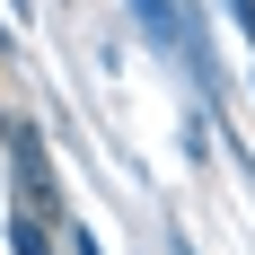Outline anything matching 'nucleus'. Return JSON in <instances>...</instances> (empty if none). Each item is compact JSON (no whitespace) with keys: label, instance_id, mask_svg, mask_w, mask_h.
<instances>
[{"label":"nucleus","instance_id":"nucleus-1","mask_svg":"<svg viewBox=\"0 0 255 255\" xmlns=\"http://www.w3.org/2000/svg\"><path fill=\"white\" fill-rule=\"evenodd\" d=\"M18 203L26 211H62V194H53V167H44V141H35V132H18Z\"/></svg>","mask_w":255,"mask_h":255},{"label":"nucleus","instance_id":"nucleus-2","mask_svg":"<svg viewBox=\"0 0 255 255\" xmlns=\"http://www.w3.org/2000/svg\"><path fill=\"white\" fill-rule=\"evenodd\" d=\"M9 238H18V255H44V229L35 220H9Z\"/></svg>","mask_w":255,"mask_h":255}]
</instances>
